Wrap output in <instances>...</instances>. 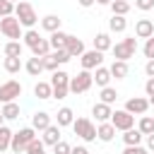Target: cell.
Listing matches in <instances>:
<instances>
[{
    "label": "cell",
    "mask_w": 154,
    "mask_h": 154,
    "mask_svg": "<svg viewBox=\"0 0 154 154\" xmlns=\"http://www.w3.org/2000/svg\"><path fill=\"white\" fill-rule=\"evenodd\" d=\"M14 17H17V22H19L22 29H34V24L38 22L34 5L26 2V0H19V2L14 5Z\"/></svg>",
    "instance_id": "cell-1"
},
{
    "label": "cell",
    "mask_w": 154,
    "mask_h": 154,
    "mask_svg": "<svg viewBox=\"0 0 154 154\" xmlns=\"http://www.w3.org/2000/svg\"><path fill=\"white\" fill-rule=\"evenodd\" d=\"M34 140H36V130H34L31 125H29V128H22V130H17V132H12V142H10L12 154H24L26 147H29Z\"/></svg>",
    "instance_id": "cell-2"
},
{
    "label": "cell",
    "mask_w": 154,
    "mask_h": 154,
    "mask_svg": "<svg viewBox=\"0 0 154 154\" xmlns=\"http://www.w3.org/2000/svg\"><path fill=\"white\" fill-rule=\"evenodd\" d=\"M51 89H53V96L51 99H65L70 94V75L65 70H55L53 77H51Z\"/></svg>",
    "instance_id": "cell-3"
},
{
    "label": "cell",
    "mask_w": 154,
    "mask_h": 154,
    "mask_svg": "<svg viewBox=\"0 0 154 154\" xmlns=\"http://www.w3.org/2000/svg\"><path fill=\"white\" fill-rule=\"evenodd\" d=\"M72 130L82 142H94L96 140V125L91 123V118H75L72 120Z\"/></svg>",
    "instance_id": "cell-4"
},
{
    "label": "cell",
    "mask_w": 154,
    "mask_h": 154,
    "mask_svg": "<svg viewBox=\"0 0 154 154\" xmlns=\"http://www.w3.org/2000/svg\"><path fill=\"white\" fill-rule=\"evenodd\" d=\"M94 87V79H91V72L89 70H82L77 72L75 77H70V91L72 94H84Z\"/></svg>",
    "instance_id": "cell-5"
},
{
    "label": "cell",
    "mask_w": 154,
    "mask_h": 154,
    "mask_svg": "<svg viewBox=\"0 0 154 154\" xmlns=\"http://www.w3.org/2000/svg\"><path fill=\"white\" fill-rule=\"evenodd\" d=\"M0 34H2V36H7L10 41H19L24 31H22V26H19L17 17H14V14H10V17H2V19H0Z\"/></svg>",
    "instance_id": "cell-6"
},
{
    "label": "cell",
    "mask_w": 154,
    "mask_h": 154,
    "mask_svg": "<svg viewBox=\"0 0 154 154\" xmlns=\"http://www.w3.org/2000/svg\"><path fill=\"white\" fill-rule=\"evenodd\" d=\"M22 96V84L17 79H7L0 84V103H10V101H17Z\"/></svg>",
    "instance_id": "cell-7"
},
{
    "label": "cell",
    "mask_w": 154,
    "mask_h": 154,
    "mask_svg": "<svg viewBox=\"0 0 154 154\" xmlns=\"http://www.w3.org/2000/svg\"><path fill=\"white\" fill-rule=\"evenodd\" d=\"M116 130H120V132H125V130H130V128H135V116H130L125 108H120V111H113L111 113V120H108Z\"/></svg>",
    "instance_id": "cell-8"
},
{
    "label": "cell",
    "mask_w": 154,
    "mask_h": 154,
    "mask_svg": "<svg viewBox=\"0 0 154 154\" xmlns=\"http://www.w3.org/2000/svg\"><path fill=\"white\" fill-rule=\"evenodd\" d=\"M79 63H82V70H89V72H94L96 67H101L103 65V53H99V51H84L82 55H79Z\"/></svg>",
    "instance_id": "cell-9"
},
{
    "label": "cell",
    "mask_w": 154,
    "mask_h": 154,
    "mask_svg": "<svg viewBox=\"0 0 154 154\" xmlns=\"http://www.w3.org/2000/svg\"><path fill=\"white\" fill-rule=\"evenodd\" d=\"M147 108H149V99H144V96H132L125 101V111L130 116H144Z\"/></svg>",
    "instance_id": "cell-10"
},
{
    "label": "cell",
    "mask_w": 154,
    "mask_h": 154,
    "mask_svg": "<svg viewBox=\"0 0 154 154\" xmlns=\"http://www.w3.org/2000/svg\"><path fill=\"white\" fill-rule=\"evenodd\" d=\"M154 36V22L152 19H137L135 22V38H149Z\"/></svg>",
    "instance_id": "cell-11"
},
{
    "label": "cell",
    "mask_w": 154,
    "mask_h": 154,
    "mask_svg": "<svg viewBox=\"0 0 154 154\" xmlns=\"http://www.w3.org/2000/svg\"><path fill=\"white\" fill-rule=\"evenodd\" d=\"M65 51H67V55H70V58H79L87 48H84V41H82V38H77V36H70V34H67Z\"/></svg>",
    "instance_id": "cell-12"
},
{
    "label": "cell",
    "mask_w": 154,
    "mask_h": 154,
    "mask_svg": "<svg viewBox=\"0 0 154 154\" xmlns=\"http://www.w3.org/2000/svg\"><path fill=\"white\" fill-rule=\"evenodd\" d=\"M111 113H113V108L108 106V103H94L91 106V116H94V120L96 123H108L111 120Z\"/></svg>",
    "instance_id": "cell-13"
},
{
    "label": "cell",
    "mask_w": 154,
    "mask_h": 154,
    "mask_svg": "<svg viewBox=\"0 0 154 154\" xmlns=\"http://www.w3.org/2000/svg\"><path fill=\"white\" fill-rule=\"evenodd\" d=\"M48 125H53V123H51V113H46V111H36V113L31 116V128H34L36 132H43Z\"/></svg>",
    "instance_id": "cell-14"
},
{
    "label": "cell",
    "mask_w": 154,
    "mask_h": 154,
    "mask_svg": "<svg viewBox=\"0 0 154 154\" xmlns=\"http://www.w3.org/2000/svg\"><path fill=\"white\" fill-rule=\"evenodd\" d=\"M111 46H113V41H111V34L108 31H99L94 36V51L106 53V51H111Z\"/></svg>",
    "instance_id": "cell-15"
},
{
    "label": "cell",
    "mask_w": 154,
    "mask_h": 154,
    "mask_svg": "<svg viewBox=\"0 0 154 154\" xmlns=\"http://www.w3.org/2000/svg\"><path fill=\"white\" fill-rule=\"evenodd\" d=\"M41 142H43L46 147L58 144V142H60V128H58V125H48V128L43 130V135H41Z\"/></svg>",
    "instance_id": "cell-16"
},
{
    "label": "cell",
    "mask_w": 154,
    "mask_h": 154,
    "mask_svg": "<svg viewBox=\"0 0 154 154\" xmlns=\"http://www.w3.org/2000/svg\"><path fill=\"white\" fill-rule=\"evenodd\" d=\"M91 79H94V84H96V87H101V89H103V87H108V82H111L113 77H111L108 67H103V65H101V67H96V70L91 72Z\"/></svg>",
    "instance_id": "cell-17"
},
{
    "label": "cell",
    "mask_w": 154,
    "mask_h": 154,
    "mask_svg": "<svg viewBox=\"0 0 154 154\" xmlns=\"http://www.w3.org/2000/svg\"><path fill=\"white\" fill-rule=\"evenodd\" d=\"M55 125L58 128H67V125H72V120H75V113H72V108L70 106H63V108H58V113H55Z\"/></svg>",
    "instance_id": "cell-18"
},
{
    "label": "cell",
    "mask_w": 154,
    "mask_h": 154,
    "mask_svg": "<svg viewBox=\"0 0 154 154\" xmlns=\"http://www.w3.org/2000/svg\"><path fill=\"white\" fill-rule=\"evenodd\" d=\"M60 24H63V19H60L58 14H46V17H41V29H46L48 34L60 31Z\"/></svg>",
    "instance_id": "cell-19"
},
{
    "label": "cell",
    "mask_w": 154,
    "mask_h": 154,
    "mask_svg": "<svg viewBox=\"0 0 154 154\" xmlns=\"http://www.w3.org/2000/svg\"><path fill=\"white\" fill-rule=\"evenodd\" d=\"M113 137H116V128H113L111 123H99V125H96V140L111 142Z\"/></svg>",
    "instance_id": "cell-20"
},
{
    "label": "cell",
    "mask_w": 154,
    "mask_h": 154,
    "mask_svg": "<svg viewBox=\"0 0 154 154\" xmlns=\"http://www.w3.org/2000/svg\"><path fill=\"white\" fill-rule=\"evenodd\" d=\"M48 43H51V51H63L65 43H67V34L60 29V31H53L48 36Z\"/></svg>",
    "instance_id": "cell-21"
},
{
    "label": "cell",
    "mask_w": 154,
    "mask_h": 154,
    "mask_svg": "<svg viewBox=\"0 0 154 154\" xmlns=\"http://www.w3.org/2000/svg\"><path fill=\"white\" fill-rule=\"evenodd\" d=\"M2 53H5V58H22L24 43H22V41H7L5 48H2Z\"/></svg>",
    "instance_id": "cell-22"
},
{
    "label": "cell",
    "mask_w": 154,
    "mask_h": 154,
    "mask_svg": "<svg viewBox=\"0 0 154 154\" xmlns=\"http://www.w3.org/2000/svg\"><path fill=\"white\" fill-rule=\"evenodd\" d=\"M111 51H113V60H123V63H128V60L132 58V51H130L123 41H120V43H113Z\"/></svg>",
    "instance_id": "cell-23"
},
{
    "label": "cell",
    "mask_w": 154,
    "mask_h": 154,
    "mask_svg": "<svg viewBox=\"0 0 154 154\" xmlns=\"http://www.w3.org/2000/svg\"><path fill=\"white\" fill-rule=\"evenodd\" d=\"M108 72H111V77H116V79H125L128 72H130V67H128V63H123V60H113L111 67H108Z\"/></svg>",
    "instance_id": "cell-24"
},
{
    "label": "cell",
    "mask_w": 154,
    "mask_h": 154,
    "mask_svg": "<svg viewBox=\"0 0 154 154\" xmlns=\"http://www.w3.org/2000/svg\"><path fill=\"white\" fill-rule=\"evenodd\" d=\"M142 140H144V135H142L137 128H130V130H125V132H123V142H125V147L142 144Z\"/></svg>",
    "instance_id": "cell-25"
},
{
    "label": "cell",
    "mask_w": 154,
    "mask_h": 154,
    "mask_svg": "<svg viewBox=\"0 0 154 154\" xmlns=\"http://www.w3.org/2000/svg\"><path fill=\"white\" fill-rule=\"evenodd\" d=\"M24 70H26L31 77H38V75L43 72V60L31 55V58H26V63H24Z\"/></svg>",
    "instance_id": "cell-26"
},
{
    "label": "cell",
    "mask_w": 154,
    "mask_h": 154,
    "mask_svg": "<svg viewBox=\"0 0 154 154\" xmlns=\"http://www.w3.org/2000/svg\"><path fill=\"white\" fill-rule=\"evenodd\" d=\"M125 29H128V19H125V17L113 14V17L108 19V31H113V34H123Z\"/></svg>",
    "instance_id": "cell-27"
},
{
    "label": "cell",
    "mask_w": 154,
    "mask_h": 154,
    "mask_svg": "<svg viewBox=\"0 0 154 154\" xmlns=\"http://www.w3.org/2000/svg\"><path fill=\"white\" fill-rule=\"evenodd\" d=\"M34 96H36V99H41V101L51 99V96H53L51 82H36V87H34Z\"/></svg>",
    "instance_id": "cell-28"
},
{
    "label": "cell",
    "mask_w": 154,
    "mask_h": 154,
    "mask_svg": "<svg viewBox=\"0 0 154 154\" xmlns=\"http://www.w3.org/2000/svg\"><path fill=\"white\" fill-rule=\"evenodd\" d=\"M2 118L5 120H17L19 118V103L17 101H10V103H2Z\"/></svg>",
    "instance_id": "cell-29"
},
{
    "label": "cell",
    "mask_w": 154,
    "mask_h": 154,
    "mask_svg": "<svg viewBox=\"0 0 154 154\" xmlns=\"http://www.w3.org/2000/svg\"><path fill=\"white\" fill-rule=\"evenodd\" d=\"M29 51H31V55H34V58H46V55L51 53V43H48V38H43V36H41V41H38L34 48H29Z\"/></svg>",
    "instance_id": "cell-30"
},
{
    "label": "cell",
    "mask_w": 154,
    "mask_h": 154,
    "mask_svg": "<svg viewBox=\"0 0 154 154\" xmlns=\"http://www.w3.org/2000/svg\"><path fill=\"white\" fill-rule=\"evenodd\" d=\"M111 12L113 14H118V17H125L128 12H130V2L128 0H111Z\"/></svg>",
    "instance_id": "cell-31"
},
{
    "label": "cell",
    "mask_w": 154,
    "mask_h": 154,
    "mask_svg": "<svg viewBox=\"0 0 154 154\" xmlns=\"http://www.w3.org/2000/svg\"><path fill=\"white\" fill-rule=\"evenodd\" d=\"M2 67H5V72H10V75H17L24 65H22V58H5L2 60Z\"/></svg>",
    "instance_id": "cell-32"
},
{
    "label": "cell",
    "mask_w": 154,
    "mask_h": 154,
    "mask_svg": "<svg viewBox=\"0 0 154 154\" xmlns=\"http://www.w3.org/2000/svg\"><path fill=\"white\" fill-rule=\"evenodd\" d=\"M137 130L142 135H152L154 132V116H142L140 123H137Z\"/></svg>",
    "instance_id": "cell-33"
},
{
    "label": "cell",
    "mask_w": 154,
    "mask_h": 154,
    "mask_svg": "<svg viewBox=\"0 0 154 154\" xmlns=\"http://www.w3.org/2000/svg\"><path fill=\"white\" fill-rule=\"evenodd\" d=\"M10 142H12V130L7 125H0V154L10 149Z\"/></svg>",
    "instance_id": "cell-34"
},
{
    "label": "cell",
    "mask_w": 154,
    "mask_h": 154,
    "mask_svg": "<svg viewBox=\"0 0 154 154\" xmlns=\"http://www.w3.org/2000/svg\"><path fill=\"white\" fill-rule=\"evenodd\" d=\"M22 38H24V46H26V48H34V46L41 41V34H38L36 29H26V31L22 34Z\"/></svg>",
    "instance_id": "cell-35"
},
{
    "label": "cell",
    "mask_w": 154,
    "mask_h": 154,
    "mask_svg": "<svg viewBox=\"0 0 154 154\" xmlns=\"http://www.w3.org/2000/svg\"><path fill=\"white\" fill-rule=\"evenodd\" d=\"M99 99H101V103L113 106V103H116V99H118V91H116L113 87H103V89H101V94H99Z\"/></svg>",
    "instance_id": "cell-36"
},
{
    "label": "cell",
    "mask_w": 154,
    "mask_h": 154,
    "mask_svg": "<svg viewBox=\"0 0 154 154\" xmlns=\"http://www.w3.org/2000/svg\"><path fill=\"white\" fill-rule=\"evenodd\" d=\"M43 60V70H51V72H55L58 70V65H60V60H58V55H55V51H51L46 58H41Z\"/></svg>",
    "instance_id": "cell-37"
},
{
    "label": "cell",
    "mask_w": 154,
    "mask_h": 154,
    "mask_svg": "<svg viewBox=\"0 0 154 154\" xmlns=\"http://www.w3.org/2000/svg\"><path fill=\"white\" fill-rule=\"evenodd\" d=\"M24 154H46V144H43V142L36 137V140H34V142L26 147V152H24Z\"/></svg>",
    "instance_id": "cell-38"
},
{
    "label": "cell",
    "mask_w": 154,
    "mask_h": 154,
    "mask_svg": "<svg viewBox=\"0 0 154 154\" xmlns=\"http://www.w3.org/2000/svg\"><path fill=\"white\" fill-rule=\"evenodd\" d=\"M142 53H144V58H147V60H154V36H149V38L144 41Z\"/></svg>",
    "instance_id": "cell-39"
},
{
    "label": "cell",
    "mask_w": 154,
    "mask_h": 154,
    "mask_svg": "<svg viewBox=\"0 0 154 154\" xmlns=\"http://www.w3.org/2000/svg\"><path fill=\"white\" fill-rule=\"evenodd\" d=\"M10 14H14V2L0 0V19H2V17H10Z\"/></svg>",
    "instance_id": "cell-40"
},
{
    "label": "cell",
    "mask_w": 154,
    "mask_h": 154,
    "mask_svg": "<svg viewBox=\"0 0 154 154\" xmlns=\"http://www.w3.org/2000/svg\"><path fill=\"white\" fill-rule=\"evenodd\" d=\"M70 149H72V147H70L65 140H60L58 144H53V154H70Z\"/></svg>",
    "instance_id": "cell-41"
},
{
    "label": "cell",
    "mask_w": 154,
    "mask_h": 154,
    "mask_svg": "<svg viewBox=\"0 0 154 154\" xmlns=\"http://www.w3.org/2000/svg\"><path fill=\"white\" fill-rule=\"evenodd\" d=\"M135 7L147 12V10H154V0H135Z\"/></svg>",
    "instance_id": "cell-42"
},
{
    "label": "cell",
    "mask_w": 154,
    "mask_h": 154,
    "mask_svg": "<svg viewBox=\"0 0 154 154\" xmlns=\"http://www.w3.org/2000/svg\"><path fill=\"white\" fill-rule=\"evenodd\" d=\"M123 154H149V152H147V147L135 144V147H125V149H123Z\"/></svg>",
    "instance_id": "cell-43"
},
{
    "label": "cell",
    "mask_w": 154,
    "mask_h": 154,
    "mask_svg": "<svg viewBox=\"0 0 154 154\" xmlns=\"http://www.w3.org/2000/svg\"><path fill=\"white\" fill-rule=\"evenodd\" d=\"M123 43H125V46L132 51V55L137 53V38H135V36H125V38H123Z\"/></svg>",
    "instance_id": "cell-44"
},
{
    "label": "cell",
    "mask_w": 154,
    "mask_h": 154,
    "mask_svg": "<svg viewBox=\"0 0 154 154\" xmlns=\"http://www.w3.org/2000/svg\"><path fill=\"white\" fill-rule=\"evenodd\" d=\"M144 91H147V96H154V77H147V82H144Z\"/></svg>",
    "instance_id": "cell-45"
},
{
    "label": "cell",
    "mask_w": 154,
    "mask_h": 154,
    "mask_svg": "<svg viewBox=\"0 0 154 154\" xmlns=\"http://www.w3.org/2000/svg\"><path fill=\"white\" fill-rule=\"evenodd\" d=\"M144 75L147 77H154V60H147L144 63Z\"/></svg>",
    "instance_id": "cell-46"
},
{
    "label": "cell",
    "mask_w": 154,
    "mask_h": 154,
    "mask_svg": "<svg viewBox=\"0 0 154 154\" xmlns=\"http://www.w3.org/2000/svg\"><path fill=\"white\" fill-rule=\"evenodd\" d=\"M70 154H89V149H87L84 144H77V147H72V149H70Z\"/></svg>",
    "instance_id": "cell-47"
},
{
    "label": "cell",
    "mask_w": 154,
    "mask_h": 154,
    "mask_svg": "<svg viewBox=\"0 0 154 154\" xmlns=\"http://www.w3.org/2000/svg\"><path fill=\"white\" fill-rule=\"evenodd\" d=\"M144 140H147V152H154V132L144 135Z\"/></svg>",
    "instance_id": "cell-48"
},
{
    "label": "cell",
    "mask_w": 154,
    "mask_h": 154,
    "mask_svg": "<svg viewBox=\"0 0 154 154\" xmlns=\"http://www.w3.org/2000/svg\"><path fill=\"white\" fill-rule=\"evenodd\" d=\"M77 2H79V7H91L96 0H77Z\"/></svg>",
    "instance_id": "cell-49"
},
{
    "label": "cell",
    "mask_w": 154,
    "mask_h": 154,
    "mask_svg": "<svg viewBox=\"0 0 154 154\" xmlns=\"http://www.w3.org/2000/svg\"><path fill=\"white\" fill-rule=\"evenodd\" d=\"M99 5H111V0H96Z\"/></svg>",
    "instance_id": "cell-50"
},
{
    "label": "cell",
    "mask_w": 154,
    "mask_h": 154,
    "mask_svg": "<svg viewBox=\"0 0 154 154\" xmlns=\"http://www.w3.org/2000/svg\"><path fill=\"white\" fill-rule=\"evenodd\" d=\"M149 106H154V96H149Z\"/></svg>",
    "instance_id": "cell-51"
},
{
    "label": "cell",
    "mask_w": 154,
    "mask_h": 154,
    "mask_svg": "<svg viewBox=\"0 0 154 154\" xmlns=\"http://www.w3.org/2000/svg\"><path fill=\"white\" fill-rule=\"evenodd\" d=\"M0 125H5V118H2V113H0Z\"/></svg>",
    "instance_id": "cell-52"
},
{
    "label": "cell",
    "mask_w": 154,
    "mask_h": 154,
    "mask_svg": "<svg viewBox=\"0 0 154 154\" xmlns=\"http://www.w3.org/2000/svg\"><path fill=\"white\" fill-rule=\"evenodd\" d=\"M10 2H14V5H17V2H19V0H10Z\"/></svg>",
    "instance_id": "cell-53"
}]
</instances>
